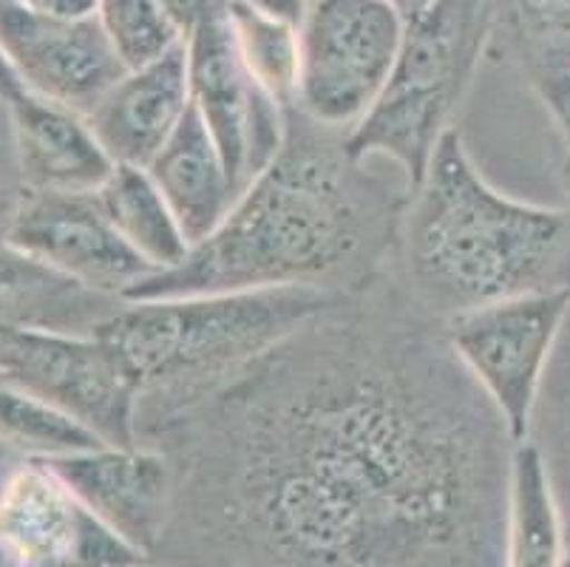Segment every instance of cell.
Instances as JSON below:
<instances>
[{"instance_id": "obj_1", "label": "cell", "mask_w": 570, "mask_h": 567, "mask_svg": "<svg viewBox=\"0 0 570 567\" xmlns=\"http://www.w3.org/2000/svg\"><path fill=\"white\" fill-rule=\"evenodd\" d=\"M139 446L174 462L157 554L202 567H505L514 437L443 321L389 270Z\"/></svg>"}, {"instance_id": "obj_2", "label": "cell", "mask_w": 570, "mask_h": 567, "mask_svg": "<svg viewBox=\"0 0 570 567\" xmlns=\"http://www.w3.org/2000/svg\"><path fill=\"white\" fill-rule=\"evenodd\" d=\"M383 159H357L346 134L287 108L276 159L233 202L179 267L154 273L126 301L253 290H324L352 295L375 284L392 262L412 187Z\"/></svg>"}, {"instance_id": "obj_3", "label": "cell", "mask_w": 570, "mask_h": 567, "mask_svg": "<svg viewBox=\"0 0 570 567\" xmlns=\"http://www.w3.org/2000/svg\"><path fill=\"white\" fill-rule=\"evenodd\" d=\"M389 273L438 321L514 295L570 290V207L502 194L454 128L403 205Z\"/></svg>"}, {"instance_id": "obj_4", "label": "cell", "mask_w": 570, "mask_h": 567, "mask_svg": "<svg viewBox=\"0 0 570 567\" xmlns=\"http://www.w3.org/2000/svg\"><path fill=\"white\" fill-rule=\"evenodd\" d=\"M344 295L253 290L122 301L97 330L137 383V443L199 405Z\"/></svg>"}, {"instance_id": "obj_5", "label": "cell", "mask_w": 570, "mask_h": 567, "mask_svg": "<svg viewBox=\"0 0 570 567\" xmlns=\"http://www.w3.org/2000/svg\"><path fill=\"white\" fill-rule=\"evenodd\" d=\"M494 43V0H434L406 20L395 69L346 134L357 159H383L417 185Z\"/></svg>"}, {"instance_id": "obj_6", "label": "cell", "mask_w": 570, "mask_h": 567, "mask_svg": "<svg viewBox=\"0 0 570 567\" xmlns=\"http://www.w3.org/2000/svg\"><path fill=\"white\" fill-rule=\"evenodd\" d=\"M406 18L389 0H307L295 108L350 134L395 69Z\"/></svg>"}, {"instance_id": "obj_7", "label": "cell", "mask_w": 570, "mask_h": 567, "mask_svg": "<svg viewBox=\"0 0 570 567\" xmlns=\"http://www.w3.org/2000/svg\"><path fill=\"white\" fill-rule=\"evenodd\" d=\"M570 319V290L514 295L443 321L445 341L508 426L514 443L531 434L548 366Z\"/></svg>"}, {"instance_id": "obj_8", "label": "cell", "mask_w": 570, "mask_h": 567, "mask_svg": "<svg viewBox=\"0 0 570 567\" xmlns=\"http://www.w3.org/2000/svg\"><path fill=\"white\" fill-rule=\"evenodd\" d=\"M0 378L63 409L106 446H139L137 383L97 332H9L0 341Z\"/></svg>"}, {"instance_id": "obj_9", "label": "cell", "mask_w": 570, "mask_h": 567, "mask_svg": "<svg viewBox=\"0 0 570 567\" xmlns=\"http://www.w3.org/2000/svg\"><path fill=\"white\" fill-rule=\"evenodd\" d=\"M190 106L214 137L238 194L267 168L284 145L287 106L258 86L238 55L227 14L185 40Z\"/></svg>"}, {"instance_id": "obj_10", "label": "cell", "mask_w": 570, "mask_h": 567, "mask_svg": "<svg viewBox=\"0 0 570 567\" xmlns=\"http://www.w3.org/2000/svg\"><path fill=\"white\" fill-rule=\"evenodd\" d=\"M7 244L108 299L126 301L154 275L111 225L97 194H32Z\"/></svg>"}, {"instance_id": "obj_11", "label": "cell", "mask_w": 570, "mask_h": 567, "mask_svg": "<svg viewBox=\"0 0 570 567\" xmlns=\"http://www.w3.org/2000/svg\"><path fill=\"white\" fill-rule=\"evenodd\" d=\"M0 51L20 88L40 100L88 114L126 75L100 20H46L20 3L0 7Z\"/></svg>"}, {"instance_id": "obj_12", "label": "cell", "mask_w": 570, "mask_h": 567, "mask_svg": "<svg viewBox=\"0 0 570 567\" xmlns=\"http://www.w3.org/2000/svg\"><path fill=\"white\" fill-rule=\"evenodd\" d=\"M86 511L154 559L174 511V462L151 446H97L43 460Z\"/></svg>"}, {"instance_id": "obj_13", "label": "cell", "mask_w": 570, "mask_h": 567, "mask_svg": "<svg viewBox=\"0 0 570 567\" xmlns=\"http://www.w3.org/2000/svg\"><path fill=\"white\" fill-rule=\"evenodd\" d=\"M188 108V51L183 43L157 62L126 71L86 119L114 165L148 168Z\"/></svg>"}, {"instance_id": "obj_14", "label": "cell", "mask_w": 570, "mask_h": 567, "mask_svg": "<svg viewBox=\"0 0 570 567\" xmlns=\"http://www.w3.org/2000/svg\"><path fill=\"white\" fill-rule=\"evenodd\" d=\"M9 114L32 194H97L117 168L86 114L26 91L9 100Z\"/></svg>"}, {"instance_id": "obj_15", "label": "cell", "mask_w": 570, "mask_h": 567, "mask_svg": "<svg viewBox=\"0 0 570 567\" xmlns=\"http://www.w3.org/2000/svg\"><path fill=\"white\" fill-rule=\"evenodd\" d=\"M82 506L43 460L18 457L0 475V548L18 567H66Z\"/></svg>"}, {"instance_id": "obj_16", "label": "cell", "mask_w": 570, "mask_h": 567, "mask_svg": "<svg viewBox=\"0 0 570 567\" xmlns=\"http://www.w3.org/2000/svg\"><path fill=\"white\" fill-rule=\"evenodd\" d=\"M122 306L119 299L80 287L12 244H0V335L75 332L91 335Z\"/></svg>"}, {"instance_id": "obj_17", "label": "cell", "mask_w": 570, "mask_h": 567, "mask_svg": "<svg viewBox=\"0 0 570 567\" xmlns=\"http://www.w3.org/2000/svg\"><path fill=\"white\" fill-rule=\"evenodd\" d=\"M145 170L163 190L190 247L205 242L236 202L225 159L194 106Z\"/></svg>"}, {"instance_id": "obj_18", "label": "cell", "mask_w": 570, "mask_h": 567, "mask_svg": "<svg viewBox=\"0 0 570 567\" xmlns=\"http://www.w3.org/2000/svg\"><path fill=\"white\" fill-rule=\"evenodd\" d=\"M520 66L542 106L570 86V0H494V43Z\"/></svg>"}, {"instance_id": "obj_19", "label": "cell", "mask_w": 570, "mask_h": 567, "mask_svg": "<svg viewBox=\"0 0 570 567\" xmlns=\"http://www.w3.org/2000/svg\"><path fill=\"white\" fill-rule=\"evenodd\" d=\"M568 554L562 511L537 443H517L508 480L505 567H562Z\"/></svg>"}, {"instance_id": "obj_20", "label": "cell", "mask_w": 570, "mask_h": 567, "mask_svg": "<svg viewBox=\"0 0 570 567\" xmlns=\"http://www.w3.org/2000/svg\"><path fill=\"white\" fill-rule=\"evenodd\" d=\"M97 199L119 236L154 273L179 267L188 258V236L145 168L117 165L97 190Z\"/></svg>"}, {"instance_id": "obj_21", "label": "cell", "mask_w": 570, "mask_h": 567, "mask_svg": "<svg viewBox=\"0 0 570 567\" xmlns=\"http://www.w3.org/2000/svg\"><path fill=\"white\" fill-rule=\"evenodd\" d=\"M0 443L26 460H57L106 446L40 394L0 378Z\"/></svg>"}, {"instance_id": "obj_22", "label": "cell", "mask_w": 570, "mask_h": 567, "mask_svg": "<svg viewBox=\"0 0 570 567\" xmlns=\"http://www.w3.org/2000/svg\"><path fill=\"white\" fill-rule=\"evenodd\" d=\"M227 23L236 38L238 55L258 86L267 88L282 106H295L298 62H302L298 23L269 18L236 0H230L227 7Z\"/></svg>"}, {"instance_id": "obj_23", "label": "cell", "mask_w": 570, "mask_h": 567, "mask_svg": "<svg viewBox=\"0 0 570 567\" xmlns=\"http://www.w3.org/2000/svg\"><path fill=\"white\" fill-rule=\"evenodd\" d=\"M528 440L537 443L548 462V475H551L559 511H562L564 539L570 548V319L548 366L546 387L539 394Z\"/></svg>"}, {"instance_id": "obj_24", "label": "cell", "mask_w": 570, "mask_h": 567, "mask_svg": "<svg viewBox=\"0 0 570 567\" xmlns=\"http://www.w3.org/2000/svg\"><path fill=\"white\" fill-rule=\"evenodd\" d=\"M97 20L128 71L157 62L185 43L163 0H100Z\"/></svg>"}, {"instance_id": "obj_25", "label": "cell", "mask_w": 570, "mask_h": 567, "mask_svg": "<svg viewBox=\"0 0 570 567\" xmlns=\"http://www.w3.org/2000/svg\"><path fill=\"white\" fill-rule=\"evenodd\" d=\"M29 196H32V190L26 185L23 168H20L9 102L0 100V244L9 242V233H12Z\"/></svg>"}, {"instance_id": "obj_26", "label": "cell", "mask_w": 570, "mask_h": 567, "mask_svg": "<svg viewBox=\"0 0 570 567\" xmlns=\"http://www.w3.org/2000/svg\"><path fill=\"white\" fill-rule=\"evenodd\" d=\"M163 3L170 12V18L176 20V26L183 29L185 40H188L199 26L225 18L227 7H230V0H163Z\"/></svg>"}, {"instance_id": "obj_27", "label": "cell", "mask_w": 570, "mask_h": 567, "mask_svg": "<svg viewBox=\"0 0 570 567\" xmlns=\"http://www.w3.org/2000/svg\"><path fill=\"white\" fill-rule=\"evenodd\" d=\"M18 3L38 18L63 20V23L95 20L100 12V0H18Z\"/></svg>"}, {"instance_id": "obj_28", "label": "cell", "mask_w": 570, "mask_h": 567, "mask_svg": "<svg viewBox=\"0 0 570 567\" xmlns=\"http://www.w3.org/2000/svg\"><path fill=\"white\" fill-rule=\"evenodd\" d=\"M236 3H245V7L256 9V12H264L278 20H289V23H302L304 9H307V0H236Z\"/></svg>"}, {"instance_id": "obj_29", "label": "cell", "mask_w": 570, "mask_h": 567, "mask_svg": "<svg viewBox=\"0 0 570 567\" xmlns=\"http://www.w3.org/2000/svg\"><path fill=\"white\" fill-rule=\"evenodd\" d=\"M548 114H551V119L557 123V131L559 137H562L564 156H568V159H564V174H568V182H570V86L564 88V94L557 102L548 106Z\"/></svg>"}, {"instance_id": "obj_30", "label": "cell", "mask_w": 570, "mask_h": 567, "mask_svg": "<svg viewBox=\"0 0 570 567\" xmlns=\"http://www.w3.org/2000/svg\"><path fill=\"white\" fill-rule=\"evenodd\" d=\"M23 94V88H20L18 77H14L12 66H9V60L3 57V51H0V100H14V97H20Z\"/></svg>"}, {"instance_id": "obj_31", "label": "cell", "mask_w": 570, "mask_h": 567, "mask_svg": "<svg viewBox=\"0 0 570 567\" xmlns=\"http://www.w3.org/2000/svg\"><path fill=\"white\" fill-rule=\"evenodd\" d=\"M392 7L397 9V12L403 14V18H414L417 12H423V9L429 7V3H434V0H389Z\"/></svg>"}, {"instance_id": "obj_32", "label": "cell", "mask_w": 570, "mask_h": 567, "mask_svg": "<svg viewBox=\"0 0 570 567\" xmlns=\"http://www.w3.org/2000/svg\"><path fill=\"white\" fill-rule=\"evenodd\" d=\"M0 567H18V565H14V561H12V556H9L3 548H0Z\"/></svg>"}, {"instance_id": "obj_33", "label": "cell", "mask_w": 570, "mask_h": 567, "mask_svg": "<svg viewBox=\"0 0 570 567\" xmlns=\"http://www.w3.org/2000/svg\"><path fill=\"white\" fill-rule=\"evenodd\" d=\"M562 567H570V548H568V554H564V565Z\"/></svg>"}, {"instance_id": "obj_34", "label": "cell", "mask_w": 570, "mask_h": 567, "mask_svg": "<svg viewBox=\"0 0 570 567\" xmlns=\"http://www.w3.org/2000/svg\"><path fill=\"white\" fill-rule=\"evenodd\" d=\"M9 3H18V0H0V7H9Z\"/></svg>"}, {"instance_id": "obj_35", "label": "cell", "mask_w": 570, "mask_h": 567, "mask_svg": "<svg viewBox=\"0 0 570 567\" xmlns=\"http://www.w3.org/2000/svg\"><path fill=\"white\" fill-rule=\"evenodd\" d=\"M145 567H151V561H148V565H145Z\"/></svg>"}, {"instance_id": "obj_36", "label": "cell", "mask_w": 570, "mask_h": 567, "mask_svg": "<svg viewBox=\"0 0 570 567\" xmlns=\"http://www.w3.org/2000/svg\"><path fill=\"white\" fill-rule=\"evenodd\" d=\"M0 341H3V335H0Z\"/></svg>"}]
</instances>
